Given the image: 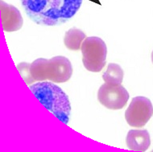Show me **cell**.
Returning a JSON list of instances; mask_svg holds the SVG:
<instances>
[{
    "mask_svg": "<svg viewBox=\"0 0 153 152\" xmlns=\"http://www.w3.org/2000/svg\"><path fill=\"white\" fill-rule=\"evenodd\" d=\"M83 0H21L28 18L41 26H58L70 20Z\"/></svg>",
    "mask_w": 153,
    "mask_h": 152,
    "instance_id": "cell-1",
    "label": "cell"
},
{
    "mask_svg": "<svg viewBox=\"0 0 153 152\" xmlns=\"http://www.w3.org/2000/svg\"><path fill=\"white\" fill-rule=\"evenodd\" d=\"M35 97L59 120L68 124L71 115V105L63 90L52 82H41L29 87Z\"/></svg>",
    "mask_w": 153,
    "mask_h": 152,
    "instance_id": "cell-2",
    "label": "cell"
},
{
    "mask_svg": "<svg viewBox=\"0 0 153 152\" xmlns=\"http://www.w3.org/2000/svg\"><path fill=\"white\" fill-rule=\"evenodd\" d=\"M85 68L92 73H99L106 64L107 48L99 37H86L81 47Z\"/></svg>",
    "mask_w": 153,
    "mask_h": 152,
    "instance_id": "cell-3",
    "label": "cell"
},
{
    "mask_svg": "<svg viewBox=\"0 0 153 152\" xmlns=\"http://www.w3.org/2000/svg\"><path fill=\"white\" fill-rule=\"evenodd\" d=\"M152 115L153 106L150 100L145 97H135L125 112V119L129 126L141 128Z\"/></svg>",
    "mask_w": 153,
    "mask_h": 152,
    "instance_id": "cell-4",
    "label": "cell"
},
{
    "mask_svg": "<svg viewBox=\"0 0 153 152\" xmlns=\"http://www.w3.org/2000/svg\"><path fill=\"white\" fill-rule=\"evenodd\" d=\"M129 93L121 84L105 83L98 92V102L109 110H121L127 105Z\"/></svg>",
    "mask_w": 153,
    "mask_h": 152,
    "instance_id": "cell-5",
    "label": "cell"
},
{
    "mask_svg": "<svg viewBox=\"0 0 153 152\" xmlns=\"http://www.w3.org/2000/svg\"><path fill=\"white\" fill-rule=\"evenodd\" d=\"M73 74V66L68 58L57 56L48 61L47 77L55 83H63L69 81Z\"/></svg>",
    "mask_w": 153,
    "mask_h": 152,
    "instance_id": "cell-6",
    "label": "cell"
},
{
    "mask_svg": "<svg viewBox=\"0 0 153 152\" xmlns=\"http://www.w3.org/2000/svg\"><path fill=\"white\" fill-rule=\"evenodd\" d=\"M0 11L2 26L5 32H16L21 28L24 24V19L19 11L16 7L7 4L1 0Z\"/></svg>",
    "mask_w": 153,
    "mask_h": 152,
    "instance_id": "cell-7",
    "label": "cell"
},
{
    "mask_svg": "<svg viewBox=\"0 0 153 152\" xmlns=\"http://www.w3.org/2000/svg\"><path fill=\"white\" fill-rule=\"evenodd\" d=\"M126 144L133 151H146L151 145L150 134L147 130H131L127 133Z\"/></svg>",
    "mask_w": 153,
    "mask_h": 152,
    "instance_id": "cell-8",
    "label": "cell"
},
{
    "mask_svg": "<svg viewBox=\"0 0 153 152\" xmlns=\"http://www.w3.org/2000/svg\"><path fill=\"white\" fill-rule=\"evenodd\" d=\"M85 38L86 35L82 30L74 27L65 32L64 43L68 49L72 51H78L81 49L82 43Z\"/></svg>",
    "mask_w": 153,
    "mask_h": 152,
    "instance_id": "cell-9",
    "label": "cell"
},
{
    "mask_svg": "<svg viewBox=\"0 0 153 152\" xmlns=\"http://www.w3.org/2000/svg\"><path fill=\"white\" fill-rule=\"evenodd\" d=\"M124 73L123 68L117 64H109L106 71L102 74V79L105 83L120 85L123 80Z\"/></svg>",
    "mask_w": 153,
    "mask_h": 152,
    "instance_id": "cell-10",
    "label": "cell"
},
{
    "mask_svg": "<svg viewBox=\"0 0 153 152\" xmlns=\"http://www.w3.org/2000/svg\"><path fill=\"white\" fill-rule=\"evenodd\" d=\"M48 60L39 58L31 64V73L36 82H45L48 80L47 66Z\"/></svg>",
    "mask_w": 153,
    "mask_h": 152,
    "instance_id": "cell-11",
    "label": "cell"
},
{
    "mask_svg": "<svg viewBox=\"0 0 153 152\" xmlns=\"http://www.w3.org/2000/svg\"><path fill=\"white\" fill-rule=\"evenodd\" d=\"M16 68H17V70L19 71V73L20 74L23 80L27 85L33 84L36 82V80L32 77L31 70H30L31 64L26 63V62H21V63L19 64Z\"/></svg>",
    "mask_w": 153,
    "mask_h": 152,
    "instance_id": "cell-12",
    "label": "cell"
},
{
    "mask_svg": "<svg viewBox=\"0 0 153 152\" xmlns=\"http://www.w3.org/2000/svg\"><path fill=\"white\" fill-rule=\"evenodd\" d=\"M152 63H153V51H152Z\"/></svg>",
    "mask_w": 153,
    "mask_h": 152,
    "instance_id": "cell-13",
    "label": "cell"
}]
</instances>
